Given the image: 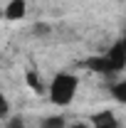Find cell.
I'll return each mask as SVG.
<instances>
[{"instance_id": "6da1fadb", "label": "cell", "mask_w": 126, "mask_h": 128, "mask_svg": "<svg viewBox=\"0 0 126 128\" xmlns=\"http://www.w3.org/2000/svg\"><path fill=\"white\" fill-rule=\"evenodd\" d=\"M77 76H72V74H57L52 84H49V98H52V104H57V106H67V104H72V98L77 94Z\"/></svg>"}, {"instance_id": "7a4b0ae2", "label": "cell", "mask_w": 126, "mask_h": 128, "mask_svg": "<svg viewBox=\"0 0 126 128\" xmlns=\"http://www.w3.org/2000/svg\"><path fill=\"white\" fill-rule=\"evenodd\" d=\"M25 15H27V2L25 0H10L5 5V10H3V17L10 20V22H17V20H22Z\"/></svg>"}, {"instance_id": "3957f363", "label": "cell", "mask_w": 126, "mask_h": 128, "mask_svg": "<svg viewBox=\"0 0 126 128\" xmlns=\"http://www.w3.org/2000/svg\"><path fill=\"white\" fill-rule=\"evenodd\" d=\"M104 57L109 59L111 72H121V69L126 66V54H124V49H121V44H119V42H116V44H114V47H111Z\"/></svg>"}, {"instance_id": "277c9868", "label": "cell", "mask_w": 126, "mask_h": 128, "mask_svg": "<svg viewBox=\"0 0 126 128\" xmlns=\"http://www.w3.org/2000/svg\"><path fill=\"white\" fill-rule=\"evenodd\" d=\"M92 123L94 128H119V121H116V116L111 111H99L92 116Z\"/></svg>"}, {"instance_id": "5b68a950", "label": "cell", "mask_w": 126, "mask_h": 128, "mask_svg": "<svg viewBox=\"0 0 126 128\" xmlns=\"http://www.w3.org/2000/svg\"><path fill=\"white\" fill-rule=\"evenodd\" d=\"M87 66H89L92 72H99V74H114L106 57H92V59H87Z\"/></svg>"}, {"instance_id": "8992f818", "label": "cell", "mask_w": 126, "mask_h": 128, "mask_svg": "<svg viewBox=\"0 0 126 128\" xmlns=\"http://www.w3.org/2000/svg\"><path fill=\"white\" fill-rule=\"evenodd\" d=\"M25 81H27V86H30L35 94H45V86H42V81L37 76V72H27L25 74Z\"/></svg>"}, {"instance_id": "52a82bcc", "label": "cell", "mask_w": 126, "mask_h": 128, "mask_svg": "<svg viewBox=\"0 0 126 128\" xmlns=\"http://www.w3.org/2000/svg\"><path fill=\"white\" fill-rule=\"evenodd\" d=\"M111 96L119 101V104H126V81H119L111 86Z\"/></svg>"}, {"instance_id": "ba28073f", "label": "cell", "mask_w": 126, "mask_h": 128, "mask_svg": "<svg viewBox=\"0 0 126 128\" xmlns=\"http://www.w3.org/2000/svg\"><path fill=\"white\" fill-rule=\"evenodd\" d=\"M42 128H67V121L62 116H47L42 121Z\"/></svg>"}, {"instance_id": "9c48e42d", "label": "cell", "mask_w": 126, "mask_h": 128, "mask_svg": "<svg viewBox=\"0 0 126 128\" xmlns=\"http://www.w3.org/2000/svg\"><path fill=\"white\" fill-rule=\"evenodd\" d=\"M10 113V104H8V98L0 94V116H8Z\"/></svg>"}, {"instance_id": "30bf717a", "label": "cell", "mask_w": 126, "mask_h": 128, "mask_svg": "<svg viewBox=\"0 0 126 128\" xmlns=\"http://www.w3.org/2000/svg\"><path fill=\"white\" fill-rule=\"evenodd\" d=\"M8 128H25V121H22L20 116H15V118L8 121Z\"/></svg>"}, {"instance_id": "8fae6325", "label": "cell", "mask_w": 126, "mask_h": 128, "mask_svg": "<svg viewBox=\"0 0 126 128\" xmlns=\"http://www.w3.org/2000/svg\"><path fill=\"white\" fill-rule=\"evenodd\" d=\"M47 32H49V27H47V25H42V22L35 27V34H47Z\"/></svg>"}, {"instance_id": "7c38bea8", "label": "cell", "mask_w": 126, "mask_h": 128, "mask_svg": "<svg viewBox=\"0 0 126 128\" xmlns=\"http://www.w3.org/2000/svg\"><path fill=\"white\" fill-rule=\"evenodd\" d=\"M119 44H121V49H124V54H126V34H124V40H119Z\"/></svg>"}, {"instance_id": "4fadbf2b", "label": "cell", "mask_w": 126, "mask_h": 128, "mask_svg": "<svg viewBox=\"0 0 126 128\" xmlns=\"http://www.w3.org/2000/svg\"><path fill=\"white\" fill-rule=\"evenodd\" d=\"M67 128H89V126H84V123H74V126H67Z\"/></svg>"}]
</instances>
